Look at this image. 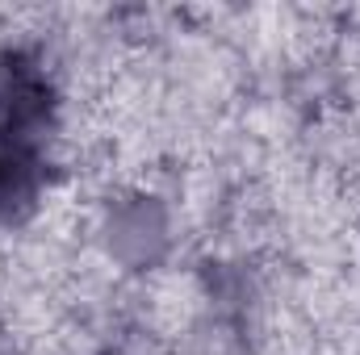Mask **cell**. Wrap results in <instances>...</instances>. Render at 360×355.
Returning a JSON list of instances; mask_svg holds the SVG:
<instances>
[{
    "label": "cell",
    "instance_id": "cell-1",
    "mask_svg": "<svg viewBox=\"0 0 360 355\" xmlns=\"http://www.w3.org/2000/svg\"><path fill=\"white\" fill-rule=\"evenodd\" d=\"M46 188V163L42 147L25 142H0V222L25 217Z\"/></svg>",
    "mask_w": 360,
    "mask_h": 355
}]
</instances>
